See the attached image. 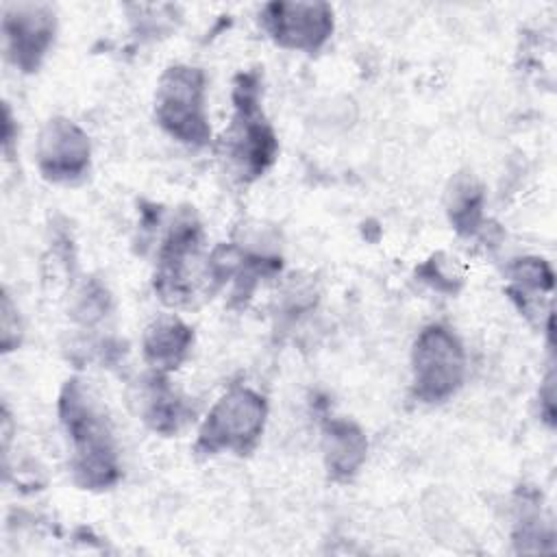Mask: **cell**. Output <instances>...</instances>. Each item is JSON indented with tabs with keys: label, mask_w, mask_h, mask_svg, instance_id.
<instances>
[{
	"label": "cell",
	"mask_w": 557,
	"mask_h": 557,
	"mask_svg": "<svg viewBox=\"0 0 557 557\" xmlns=\"http://www.w3.org/2000/svg\"><path fill=\"white\" fill-rule=\"evenodd\" d=\"M265 416L268 407L263 396L250 387H233L209 411L198 431L196 448L207 455L220 450L244 455L259 442Z\"/></svg>",
	"instance_id": "277c9868"
},
{
	"label": "cell",
	"mask_w": 557,
	"mask_h": 557,
	"mask_svg": "<svg viewBox=\"0 0 557 557\" xmlns=\"http://www.w3.org/2000/svg\"><path fill=\"white\" fill-rule=\"evenodd\" d=\"M59 416L72 442L74 479L85 490H107L120 479L117 448L111 424L78 381L70 379L59 396Z\"/></svg>",
	"instance_id": "6da1fadb"
},
{
	"label": "cell",
	"mask_w": 557,
	"mask_h": 557,
	"mask_svg": "<svg viewBox=\"0 0 557 557\" xmlns=\"http://www.w3.org/2000/svg\"><path fill=\"white\" fill-rule=\"evenodd\" d=\"M91 146L85 131L67 120L52 117L37 139V165L52 183H76L89 170Z\"/></svg>",
	"instance_id": "ba28073f"
},
{
	"label": "cell",
	"mask_w": 557,
	"mask_h": 557,
	"mask_svg": "<svg viewBox=\"0 0 557 557\" xmlns=\"http://www.w3.org/2000/svg\"><path fill=\"white\" fill-rule=\"evenodd\" d=\"M2 30L9 59L24 74H30L41 65L54 41L57 17L46 4H13L4 11Z\"/></svg>",
	"instance_id": "9c48e42d"
},
{
	"label": "cell",
	"mask_w": 557,
	"mask_h": 557,
	"mask_svg": "<svg viewBox=\"0 0 557 557\" xmlns=\"http://www.w3.org/2000/svg\"><path fill=\"white\" fill-rule=\"evenodd\" d=\"M448 215L453 226L461 235H474L481 228L483 189L472 176L461 174L453 181V187L448 191Z\"/></svg>",
	"instance_id": "4fadbf2b"
},
{
	"label": "cell",
	"mask_w": 557,
	"mask_h": 557,
	"mask_svg": "<svg viewBox=\"0 0 557 557\" xmlns=\"http://www.w3.org/2000/svg\"><path fill=\"white\" fill-rule=\"evenodd\" d=\"M107 305H109V294L102 285L91 283L87 285V289L78 296L76 302V318H81L83 322H96L107 313Z\"/></svg>",
	"instance_id": "9a60e30c"
},
{
	"label": "cell",
	"mask_w": 557,
	"mask_h": 557,
	"mask_svg": "<svg viewBox=\"0 0 557 557\" xmlns=\"http://www.w3.org/2000/svg\"><path fill=\"white\" fill-rule=\"evenodd\" d=\"M205 74L194 65H172L163 72L154 115L159 126L174 139L189 146H205L211 139L205 107Z\"/></svg>",
	"instance_id": "3957f363"
},
{
	"label": "cell",
	"mask_w": 557,
	"mask_h": 557,
	"mask_svg": "<svg viewBox=\"0 0 557 557\" xmlns=\"http://www.w3.org/2000/svg\"><path fill=\"white\" fill-rule=\"evenodd\" d=\"M141 416L152 431L172 435L178 431L187 416L183 400L174 394L168 379L161 372H152L141 392Z\"/></svg>",
	"instance_id": "7c38bea8"
},
{
	"label": "cell",
	"mask_w": 557,
	"mask_h": 557,
	"mask_svg": "<svg viewBox=\"0 0 557 557\" xmlns=\"http://www.w3.org/2000/svg\"><path fill=\"white\" fill-rule=\"evenodd\" d=\"M511 278L516 281L513 292H542L553 287V272L548 263L537 257L518 259L511 268Z\"/></svg>",
	"instance_id": "5bb4252c"
},
{
	"label": "cell",
	"mask_w": 557,
	"mask_h": 557,
	"mask_svg": "<svg viewBox=\"0 0 557 557\" xmlns=\"http://www.w3.org/2000/svg\"><path fill=\"white\" fill-rule=\"evenodd\" d=\"M202 228L194 213H183L159 250L154 289L168 305H183L194 296L196 263L200 261Z\"/></svg>",
	"instance_id": "8992f818"
},
{
	"label": "cell",
	"mask_w": 557,
	"mask_h": 557,
	"mask_svg": "<svg viewBox=\"0 0 557 557\" xmlns=\"http://www.w3.org/2000/svg\"><path fill=\"white\" fill-rule=\"evenodd\" d=\"M191 342L194 333L183 320L174 315L159 318L146 329L144 359L154 372L165 374L183 363L191 348Z\"/></svg>",
	"instance_id": "30bf717a"
},
{
	"label": "cell",
	"mask_w": 557,
	"mask_h": 557,
	"mask_svg": "<svg viewBox=\"0 0 557 557\" xmlns=\"http://www.w3.org/2000/svg\"><path fill=\"white\" fill-rule=\"evenodd\" d=\"M233 120L222 139L224 157L242 181L259 178L276 159L278 141L261 109V78L242 72L233 83Z\"/></svg>",
	"instance_id": "7a4b0ae2"
},
{
	"label": "cell",
	"mask_w": 557,
	"mask_h": 557,
	"mask_svg": "<svg viewBox=\"0 0 557 557\" xmlns=\"http://www.w3.org/2000/svg\"><path fill=\"white\" fill-rule=\"evenodd\" d=\"M261 24L274 44L318 52L333 33V9L324 2H270L261 11Z\"/></svg>",
	"instance_id": "52a82bcc"
},
{
	"label": "cell",
	"mask_w": 557,
	"mask_h": 557,
	"mask_svg": "<svg viewBox=\"0 0 557 557\" xmlns=\"http://www.w3.org/2000/svg\"><path fill=\"white\" fill-rule=\"evenodd\" d=\"M322 450L329 472L335 479H350L366 459L368 440L355 422L333 418L324 424Z\"/></svg>",
	"instance_id": "8fae6325"
},
{
	"label": "cell",
	"mask_w": 557,
	"mask_h": 557,
	"mask_svg": "<svg viewBox=\"0 0 557 557\" xmlns=\"http://www.w3.org/2000/svg\"><path fill=\"white\" fill-rule=\"evenodd\" d=\"M20 320H17V309L13 307L9 294H2V350L9 352L17 348L20 344Z\"/></svg>",
	"instance_id": "2e32d148"
},
{
	"label": "cell",
	"mask_w": 557,
	"mask_h": 557,
	"mask_svg": "<svg viewBox=\"0 0 557 557\" xmlns=\"http://www.w3.org/2000/svg\"><path fill=\"white\" fill-rule=\"evenodd\" d=\"M411 370L413 394L422 403H444L461 387L466 376L461 342L442 324L424 326L413 344Z\"/></svg>",
	"instance_id": "5b68a950"
}]
</instances>
